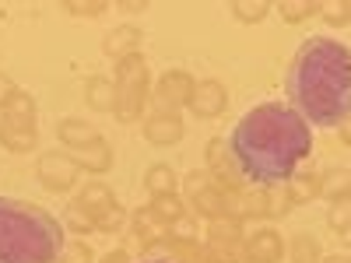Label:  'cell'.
<instances>
[{"label":"cell","instance_id":"cell-1","mask_svg":"<svg viewBox=\"0 0 351 263\" xmlns=\"http://www.w3.org/2000/svg\"><path fill=\"white\" fill-rule=\"evenodd\" d=\"M313 151V130L285 102L253 105L228 137V158L250 186H278Z\"/></svg>","mask_w":351,"mask_h":263},{"label":"cell","instance_id":"cell-2","mask_svg":"<svg viewBox=\"0 0 351 263\" xmlns=\"http://www.w3.org/2000/svg\"><path fill=\"white\" fill-rule=\"evenodd\" d=\"M285 88L306 123L341 127L351 116V46L334 36H309L288 67Z\"/></svg>","mask_w":351,"mask_h":263},{"label":"cell","instance_id":"cell-3","mask_svg":"<svg viewBox=\"0 0 351 263\" xmlns=\"http://www.w3.org/2000/svg\"><path fill=\"white\" fill-rule=\"evenodd\" d=\"M64 246V225L49 211L0 197V263H56Z\"/></svg>","mask_w":351,"mask_h":263},{"label":"cell","instance_id":"cell-4","mask_svg":"<svg viewBox=\"0 0 351 263\" xmlns=\"http://www.w3.org/2000/svg\"><path fill=\"white\" fill-rule=\"evenodd\" d=\"M116 116L120 123H134L137 116H144V102H148V88H152V74H148V60L141 53L116 60Z\"/></svg>","mask_w":351,"mask_h":263},{"label":"cell","instance_id":"cell-5","mask_svg":"<svg viewBox=\"0 0 351 263\" xmlns=\"http://www.w3.org/2000/svg\"><path fill=\"white\" fill-rule=\"evenodd\" d=\"M193 84L197 81L186 71H165L162 81L155 84V92H152L158 112H180L190 102V95H193Z\"/></svg>","mask_w":351,"mask_h":263},{"label":"cell","instance_id":"cell-6","mask_svg":"<svg viewBox=\"0 0 351 263\" xmlns=\"http://www.w3.org/2000/svg\"><path fill=\"white\" fill-rule=\"evenodd\" d=\"M77 175H81V168L71 158V151H46L39 158V179H43L46 190L64 193V190H71L77 183Z\"/></svg>","mask_w":351,"mask_h":263},{"label":"cell","instance_id":"cell-7","mask_svg":"<svg viewBox=\"0 0 351 263\" xmlns=\"http://www.w3.org/2000/svg\"><path fill=\"white\" fill-rule=\"evenodd\" d=\"M190 112L200 116V120H215V116L225 112L228 105V95H225V88L218 81H197L193 84V95H190Z\"/></svg>","mask_w":351,"mask_h":263},{"label":"cell","instance_id":"cell-8","mask_svg":"<svg viewBox=\"0 0 351 263\" xmlns=\"http://www.w3.org/2000/svg\"><path fill=\"white\" fill-rule=\"evenodd\" d=\"M243 256L253 263H278L285 256V242L274 228H260L250 239H243Z\"/></svg>","mask_w":351,"mask_h":263},{"label":"cell","instance_id":"cell-9","mask_svg":"<svg viewBox=\"0 0 351 263\" xmlns=\"http://www.w3.org/2000/svg\"><path fill=\"white\" fill-rule=\"evenodd\" d=\"M144 137L158 148H169V144H180L183 137V116L180 112H155L144 120Z\"/></svg>","mask_w":351,"mask_h":263},{"label":"cell","instance_id":"cell-10","mask_svg":"<svg viewBox=\"0 0 351 263\" xmlns=\"http://www.w3.org/2000/svg\"><path fill=\"white\" fill-rule=\"evenodd\" d=\"M102 49L112 60H123V56H134L141 49V28L137 25H116L112 32H106Z\"/></svg>","mask_w":351,"mask_h":263},{"label":"cell","instance_id":"cell-11","mask_svg":"<svg viewBox=\"0 0 351 263\" xmlns=\"http://www.w3.org/2000/svg\"><path fill=\"white\" fill-rule=\"evenodd\" d=\"M134 221V231H137V242L141 246H158V242H169V225L152 211V208H141L130 214Z\"/></svg>","mask_w":351,"mask_h":263},{"label":"cell","instance_id":"cell-12","mask_svg":"<svg viewBox=\"0 0 351 263\" xmlns=\"http://www.w3.org/2000/svg\"><path fill=\"white\" fill-rule=\"evenodd\" d=\"M0 123H8L14 130H36V99L28 92H14V99L4 105Z\"/></svg>","mask_w":351,"mask_h":263},{"label":"cell","instance_id":"cell-13","mask_svg":"<svg viewBox=\"0 0 351 263\" xmlns=\"http://www.w3.org/2000/svg\"><path fill=\"white\" fill-rule=\"evenodd\" d=\"M74 203H77V208H81L88 218L95 221L99 214H106L109 208H116L120 200H116V193H112L106 183H88V186L77 193V200H74Z\"/></svg>","mask_w":351,"mask_h":263},{"label":"cell","instance_id":"cell-14","mask_svg":"<svg viewBox=\"0 0 351 263\" xmlns=\"http://www.w3.org/2000/svg\"><path fill=\"white\" fill-rule=\"evenodd\" d=\"M56 137H60L71 151H77V148H88V144H95V140H102V134L92 127V123H84V120H64L60 127H56Z\"/></svg>","mask_w":351,"mask_h":263},{"label":"cell","instance_id":"cell-15","mask_svg":"<svg viewBox=\"0 0 351 263\" xmlns=\"http://www.w3.org/2000/svg\"><path fill=\"white\" fill-rule=\"evenodd\" d=\"M71 158L77 162L81 172H109V165H112V151H109L106 140H95V144H88V148L71 151Z\"/></svg>","mask_w":351,"mask_h":263},{"label":"cell","instance_id":"cell-16","mask_svg":"<svg viewBox=\"0 0 351 263\" xmlns=\"http://www.w3.org/2000/svg\"><path fill=\"white\" fill-rule=\"evenodd\" d=\"M84 99H88V105L99 109V112H116V84H112L109 77H102V74L88 77Z\"/></svg>","mask_w":351,"mask_h":263},{"label":"cell","instance_id":"cell-17","mask_svg":"<svg viewBox=\"0 0 351 263\" xmlns=\"http://www.w3.org/2000/svg\"><path fill=\"white\" fill-rule=\"evenodd\" d=\"M208 242L211 246H228V249H236L239 242H243V221H236V218H215L211 221V228H208Z\"/></svg>","mask_w":351,"mask_h":263},{"label":"cell","instance_id":"cell-18","mask_svg":"<svg viewBox=\"0 0 351 263\" xmlns=\"http://www.w3.org/2000/svg\"><path fill=\"white\" fill-rule=\"evenodd\" d=\"M285 186H288L291 203H309V200L319 197V175H313V172H295Z\"/></svg>","mask_w":351,"mask_h":263},{"label":"cell","instance_id":"cell-19","mask_svg":"<svg viewBox=\"0 0 351 263\" xmlns=\"http://www.w3.org/2000/svg\"><path fill=\"white\" fill-rule=\"evenodd\" d=\"M190 200H193V211H197V214L211 218V221H215V218H225V193H221L215 183H211L208 190H200L197 197H190Z\"/></svg>","mask_w":351,"mask_h":263},{"label":"cell","instance_id":"cell-20","mask_svg":"<svg viewBox=\"0 0 351 263\" xmlns=\"http://www.w3.org/2000/svg\"><path fill=\"white\" fill-rule=\"evenodd\" d=\"M0 140H4V148L25 155V151L36 148L39 137H36V130H14V127H8V123H0Z\"/></svg>","mask_w":351,"mask_h":263},{"label":"cell","instance_id":"cell-21","mask_svg":"<svg viewBox=\"0 0 351 263\" xmlns=\"http://www.w3.org/2000/svg\"><path fill=\"white\" fill-rule=\"evenodd\" d=\"M319 193L330 197V200L348 197V193H351V172H348V168H334V172H327L324 179H319Z\"/></svg>","mask_w":351,"mask_h":263},{"label":"cell","instance_id":"cell-22","mask_svg":"<svg viewBox=\"0 0 351 263\" xmlns=\"http://www.w3.org/2000/svg\"><path fill=\"white\" fill-rule=\"evenodd\" d=\"M144 186H148L155 197L158 193H176V172L169 165H152L148 175H144Z\"/></svg>","mask_w":351,"mask_h":263},{"label":"cell","instance_id":"cell-23","mask_svg":"<svg viewBox=\"0 0 351 263\" xmlns=\"http://www.w3.org/2000/svg\"><path fill=\"white\" fill-rule=\"evenodd\" d=\"M152 211L165 221V225H172L176 218H183L186 211H183V200L176 197V193H158L155 200H152Z\"/></svg>","mask_w":351,"mask_h":263},{"label":"cell","instance_id":"cell-24","mask_svg":"<svg viewBox=\"0 0 351 263\" xmlns=\"http://www.w3.org/2000/svg\"><path fill=\"white\" fill-rule=\"evenodd\" d=\"M278 11L288 25H299L309 14H319V4H313V0H285V4H278Z\"/></svg>","mask_w":351,"mask_h":263},{"label":"cell","instance_id":"cell-25","mask_svg":"<svg viewBox=\"0 0 351 263\" xmlns=\"http://www.w3.org/2000/svg\"><path fill=\"white\" fill-rule=\"evenodd\" d=\"M288 253L295 263H319V246H316L313 236H295L288 242Z\"/></svg>","mask_w":351,"mask_h":263},{"label":"cell","instance_id":"cell-26","mask_svg":"<svg viewBox=\"0 0 351 263\" xmlns=\"http://www.w3.org/2000/svg\"><path fill=\"white\" fill-rule=\"evenodd\" d=\"M271 11V4H263V0H239V4H232V14H236L243 25H256L263 21Z\"/></svg>","mask_w":351,"mask_h":263},{"label":"cell","instance_id":"cell-27","mask_svg":"<svg viewBox=\"0 0 351 263\" xmlns=\"http://www.w3.org/2000/svg\"><path fill=\"white\" fill-rule=\"evenodd\" d=\"M327 225H330L334 231H344V228H351V193H348V197H337V200H330Z\"/></svg>","mask_w":351,"mask_h":263},{"label":"cell","instance_id":"cell-28","mask_svg":"<svg viewBox=\"0 0 351 263\" xmlns=\"http://www.w3.org/2000/svg\"><path fill=\"white\" fill-rule=\"evenodd\" d=\"M263 193H267V218H281V214H288L291 197H288V186H285V183H278V186H263Z\"/></svg>","mask_w":351,"mask_h":263},{"label":"cell","instance_id":"cell-29","mask_svg":"<svg viewBox=\"0 0 351 263\" xmlns=\"http://www.w3.org/2000/svg\"><path fill=\"white\" fill-rule=\"evenodd\" d=\"M95 228L106 231V236H116V231H123V228H127V211L120 208V203H116V208H109L106 214L95 218Z\"/></svg>","mask_w":351,"mask_h":263},{"label":"cell","instance_id":"cell-30","mask_svg":"<svg viewBox=\"0 0 351 263\" xmlns=\"http://www.w3.org/2000/svg\"><path fill=\"white\" fill-rule=\"evenodd\" d=\"M74 18H99V14H106V0H67L64 4Z\"/></svg>","mask_w":351,"mask_h":263},{"label":"cell","instance_id":"cell-31","mask_svg":"<svg viewBox=\"0 0 351 263\" xmlns=\"http://www.w3.org/2000/svg\"><path fill=\"white\" fill-rule=\"evenodd\" d=\"M169 239L172 242H197V221L193 218H176L172 225H169Z\"/></svg>","mask_w":351,"mask_h":263},{"label":"cell","instance_id":"cell-32","mask_svg":"<svg viewBox=\"0 0 351 263\" xmlns=\"http://www.w3.org/2000/svg\"><path fill=\"white\" fill-rule=\"evenodd\" d=\"M60 263H92V246L81 242V239L67 242L64 253H60Z\"/></svg>","mask_w":351,"mask_h":263},{"label":"cell","instance_id":"cell-33","mask_svg":"<svg viewBox=\"0 0 351 263\" xmlns=\"http://www.w3.org/2000/svg\"><path fill=\"white\" fill-rule=\"evenodd\" d=\"M319 18L327 25H348V4L344 0H327V4H319Z\"/></svg>","mask_w":351,"mask_h":263},{"label":"cell","instance_id":"cell-34","mask_svg":"<svg viewBox=\"0 0 351 263\" xmlns=\"http://www.w3.org/2000/svg\"><path fill=\"white\" fill-rule=\"evenodd\" d=\"M200 263H239L236 249H228V246H204L200 249Z\"/></svg>","mask_w":351,"mask_h":263},{"label":"cell","instance_id":"cell-35","mask_svg":"<svg viewBox=\"0 0 351 263\" xmlns=\"http://www.w3.org/2000/svg\"><path fill=\"white\" fill-rule=\"evenodd\" d=\"M208 186H211V175L204 172V168H197V172L186 175V197H197L200 190H208Z\"/></svg>","mask_w":351,"mask_h":263},{"label":"cell","instance_id":"cell-36","mask_svg":"<svg viewBox=\"0 0 351 263\" xmlns=\"http://www.w3.org/2000/svg\"><path fill=\"white\" fill-rule=\"evenodd\" d=\"M67 225H71L74 231H92V228H95V221L88 218V214H84V211L77 208V203H74V208L67 211Z\"/></svg>","mask_w":351,"mask_h":263},{"label":"cell","instance_id":"cell-37","mask_svg":"<svg viewBox=\"0 0 351 263\" xmlns=\"http://www.w3.org/2000/svg\"><path fill=\"white\" fill-rule=\"evenodd\" d=\"M14 92H18V88H14V81H11L8 74H0V109H4V105L14 99Z\"/></svg>","mask_w":351,"mask_h":263},{"label":"cell","instance_id":"cell-38","mask_svg":"<svg viewBox=\"0 0 351 263\" xmlns=\"http://www.w3.org/2000/svg\"><path fill=\"white\" fill-rule=\"evenodd\" d=\"M102 263H130V260H127V253H123V249H116V253H106V260H102Z\"/></svg>","mask_w":351,"mask_h":263},{"label":"cell","instance_id":"cell-39","mask_svg":"<svg viewBox=\"0 0 351 263\" xmlns=\"http://www.w3.org/2000/svg\"><path fill=\"white\" fill-rule=\"evenodd\" d=\"M337 130H341V140H344L348 148H351V116H348V120H344V123H341Z\"/></svg>","mask_w":351,"mask_h":263},{"label":"cell","instance_id":"cell-40","mask_svg":"<svg viewBox=\"0 0 351 263\" xmlns=\"http://www.w3.org/2000/svg\"><path fill=\"white\" fill-rule=\"evenodd\" d=\"M123 11H130V14H137V11H144L148 4H144V0H127V4H120Z\"/></svg>","mask_w":351,"mask_h":263},{"label":"cell","instance_id":"cell-41","mask_svg":"<svg viewBox=\"0 0 351 263\" xmlns=\"http://www.w3.org/2000/svg\"><path fill=\"white\" fill-rule=\"evenodd\" d=\"M319 263H351V256H344V253H334V256H324Z\"/></svg>","mask_w":351,"mask_h":263},{"label":"cell","instance_id":"cell-42","mask_svg":"<svg viewBox=\"0 0 351 263\" xmlns=\"http://www.w3.org/2000/svg\"><path fill=\"white\" fill-rule=\"evenodd\" d=\"M341 236H344V242L351 246V228H344V231H341Z\"/></svg>","mask_w":351,"mask_h":263},{"label":"cell","instance_id":"cell-43","mask_svg":"<svg viewBox=\"0 0 351 263\" xmlns=\"http://www.w3.org/2000/svg\"><path fill=\"white\" fill-rule=\"evenodd\" d=\"M239 263H253V260H246V256H239Z\"/></svg>","mask_w":351,"mask_h":263},{"label":"cell","instance_id":"cell-44","mask_svg":"<svg viewBox=\"0 0 351 263\" xmlns=\"http://www.w3.org/2000/svg\"><path fill=\"white\" fill-rule=\"evenodd\" d=\"M148 263H169V260H148Z\"/></svg>","mask_w":351,"mask_h":263},{"label":"cell","instance_id":"cell-45","mask_svg":"<svg viewBox=\"0 0 351 263\" xmlns=\"http://www.w3.org/2000/svg\"><path fill=\"white\" fill-rule=\"evenodd\" d=\"M348 21H351V4H348Z\"/></svg>","mask_w":351,"mask_h":263}]
</instances>
